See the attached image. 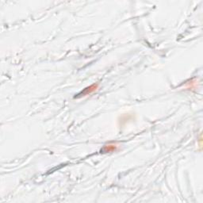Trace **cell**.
I'll return each instance as SVG.
<instances>
[{"instance_id":"6da1fadb","label":"cell","mask_w":203,"mask_h":203,"mask_svg":"<svg viewBox=\"0 0 203 203\" xmlns=\"http://www.w3.org/2000/svg\"><path fill=\"white\" fill-rule=\"evenodd\" d=\"M97 86H98V85H92V86H89V87H87V88L84 89L83 91H82L81 93H80L79 95H77V96H75V98H79V97H80V96H85V95H88V94H90V93L95 91L96 88H97Z\"/></svg>"}]
</instances>
